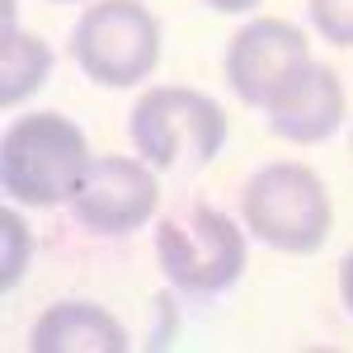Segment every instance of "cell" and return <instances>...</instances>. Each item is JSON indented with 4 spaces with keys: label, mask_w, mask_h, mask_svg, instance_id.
<instances>
[{
    "label": "cell",
    "mask_w": 353,
    "mask_h": 353,
    "mask_svg": "<svg viewBox=\"0 0 353 353\" xmlns=\"http://www.w3.org/2000/svg\"><path fill=\"white\" fill-rule=\"evenodd\" d=\"M90 165V141L66 113H24L0 141V184L24 208L71 203Z\"/></svg>",
    "instance_id": "cell-1"
},
{
    "label": "cell",
    "mask_w": 353,
    "mask_h": 353,
    "mask_svg": "<svg viewBox=\"0 0 353 353\" xmlns=\"http://www.w3.org/2000/svg\"><path fill=\"white\" fill-rule=\"evenodd\" d=\"M241 226L269 250L316 254L330 241L334 208L321 174L301 161H273L250 174L241 193Z\"/></svg>",
    "instance_id": "cell-2"
},
{
    "label": "cell",
    "mask_w": 353,
    "mask_h": 353,
    "mask_svg": "<svg viewBox=\"0 0 353 353\" xmlns=\"http://www.w3.org/2000/svg\"><path fill=\"white\" fill-rule=\"evenodd\" d=\"M132 151L151 170H174L179 161L212 165L226 146V113L217 99L189 85H156L132 104L128 118Z\"/></svg>",
    "instance_id": "cell-3"
},
{
    "label": "cell",
    "mask_w": 353,
    "mask_h": 353,
    "mask_svg": "<svg viewBox=\"0 0 353 353\" xmlns=\"http://www.w3.org/2000/svg\"><path fill=\"white\" fill-rule=\"evenodd\" d=\"M156 259H161L165 283L193 301L231 292L250 264L241 221L217 212V208H193L184 221H161L156 226Z\"/></svg>",
    "instance_id": "cell-4"
},
{
    "label": "cell",
    "mask_w": 353,
    "mask_h": 353,
    "mask_svg": "<svg viewBox=\"0 0 353 353\" xmlns=\"http://www.w3.org/2000/svg\"><path fill=\"white\" fill-rule=\"evenodd\" d=\"M161 19L141 0H94L71 28V57L104 90L141 85L161 66Z\"/></svg>",
    "instance_id": "cell-5"
},
{
    "label": "cell",
    "mask_w": 353,
    "mask_h": 353,
    "mask_svg": "<svg viewBox=\"0 0 353 353\" xmlns=\"http://www.w3.org/2000/svg\"><path fill=\"white\" fill-rule=\"evenodd\" d=\"M90 236H132L161 208V179L141 156H94L85 184L66 203Z\"/></svg>",
    "instance_id": "cell-6"
},
{
    "label": "cell",
    "mask_w": 353,
    "mask_h": 353,
    "mask_svg": "<svg viewBox=\"0 0 353 353\" xmlns=\"http://www.w3.org/2000/svg\"><path fill=\"white\" fill-rule=\"evenodd\" d=\"M311 61V43L288 19H250L226 43V85L250 109H269L288 81Z\"/></svg>",
    "instance_id": "cell-7"
},
{
    "label": "cell",
    "mask_w": 353,
    "mask_h": 353,
    "mask_svg": "<svg viewBox=\"0 0 353 353\" xmlns=\"http://www.w3.org/2000/svg\"><path fill=\"white\" fill-rule=\"evenodd\" d=\"M273 137L292 141V146H316L325 137L339 132L344 123V85L325 61H306L297 76L288 81V90L264 109Z\"/></svg>",
    "instance_id": "cell-8"
},
{
    "label": "cell",
    "mask_w": 353,
    "mask_h": 353,
    "mask_svg": "<svg viewBox=\"0 0 353 353\" xmlns=\"http://www.w3.org/2000/svg\"><path fill=\"white\" fill-rule=\"evenodd\" d=\"M28 349L33 353H128V330L113 311L71 297L48 306L33 321Z\"/></svg>",
    "instance_id": "cell-9"
},
{
    "label": "cell",
    "mask_w": 353,
    "mask_h": 353,
    "mask_svg": "<svg viewBox=\"0 0 353 353\" xmlns=\"http://www.w3.org/2000/svg\"><path fill=\"white\" fill-rule=\"evenodd\" d=\"M52 48L38 38V33H24V28H5L0 33V109H14L33 99L48 76H52Z\"/></svg>",
    "instance_id": "cell-10"
},
{
    "label": "cell",
    "mask_w": 353,
    "mask_h": 353,
    "mask_svg": "<svg viewBox=\"0 0 353 353\" xmlns=\"http://www.w3.org/2000/svg\"><path fill=\"white\" fill-rule=\"evenodd\" d=\"M33 264V231L14 208H0V292L10 297Z\"/></svg>",
    "instance_id": "cell-11"
},
{
    "label": "cell",
    "mask_w": 353,
    "mask_h": 353,
    "mask_svg": "<svg viewBox=\"0 0 353 353\" xmlns=\"http://www.w3.org/2000/svg\"><path fill=\"white\" fill-rule=\"evenodd\" d=\"M306 14L316 38H325L330 48H353V0H306Z\"/></svg>",
    "instance_id": "cell-12"
},
{
    "label": "cell",
    "mask_w": 353,
    "mask_h": 353,
    "mask_svg": "<svg viewBox=\"0 0 353 353\" xmlns=\"http://www.w3.org/2000/svg\"><path fill=\"white\" fill-rule=\"evenodd\" d=\"M339 297H344V311L353 316V250L344 254V264H339Z\"/></svg>",
    "instance_id": "cell-13"
},
{
    "label": "cell",
    "mask_w": 353,
    "mask_h": 353,
    "mask_svg": "<svg viewBox=\"0 0 353 353\" xmlns=\"http://www.w3.org/2000/svg\"><path fill=\"white\" fill-rule=\"evenodd\" d=\"M208 10H217V14H245V10H254L259 0H203Z\"/></svg>",
    "instance_id": "cell-14"
},
{
    "label": "cell",
    "mask_w": 353,
    "mask_h": 353,
    "mask_svg": "<svg viewBox=\"0 0 353 353\" xmlns=\"http://www.w3.org/2000/svg\"><path fill=\"white\" fill-rule=\"evenodd\" d=\"M52 5H76V0H52Z\"/></svg>",
    "instance_id": "cell-15"
}]
</instances>
